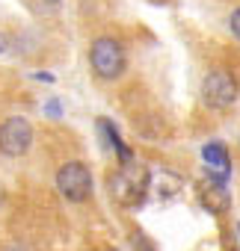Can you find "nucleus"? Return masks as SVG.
I'll return each mask as SVG.
<instances>
[{"label": "nucleus", "mask_w": 240, "mask_h": 251, "mask_svg": "<svg viewBox=\"0 0 240 251\" xmlns=\"http://www.w3.org/2000/svg\"><path fill=\"white\" fill-rule=\"evenodd\" d=\"M33 145V127L21 115H12L0 124V151L6 157H24Z\"/></svg>", "instance_id": "4"}, {"label": "nucleus", "mask_w": 240, "mask_h": 251, "mask_svg": "<svg viewBox=\"0 0 240 251\" xmlns=\"http://www.w3.org/2000/svg\"><path fill=\"white\" fill-rule=\"evenodd\" d=\"M149 183H151V175L146 166L122 160V169L110 177V195L122 207H137L149 195Z\"/></svg>", "instance_id": "1"}, {"label": "nucleus", "mask_w": 240, "mask_h": 251, "mask_svg": "<svg viewBox=\"0 0 240 251\" xmlns=\"http://www.w3.org/2000/svg\"><path fill=\"white\" fill-rule=\"evenodd\" d=\"M228 27H231V33H234V39L240 42V6L231 12V18H228Z\"/></svg>", "instance_id": "9"}, {"label": "nucleus", "mask_w": 240, "mask_h": 251, "mask_svg": "<svg viewBox=\"0 0 240 251\" xmlns=\"http://www.w3.org/2000/svg\"><path fill=\"white\" fill-rule=\"evenodd\" d=\"M131 242H134V248H137V251H157V248L149 242V236H146V233H134V236H131Z\"/></svg>", "instance_id": "8"}, {"label": "nucleus", "mask_w": 240, "mask_h": 251, "mask_svg": "<svg viewBox=\"0 0 240 251\" xmlns=\"http://www.w3.org/2000/svg\"><path fill=\"white\" fill-rule=\"evenodd\" d=\"M89 65H92V71H95L101 80H116V77H122V71H125V65H128L125 48L119 45L116 39H110V36H101V39H95L92 48H89Z\"/></svg>", "instance_id": "2"}, {"label": "nucleus", "mask_w": 240, "mask_h": 251, "mask_svg": "<svg viewBox=\"0 0 240 251\" xmlns=\"http://www.w3.org/2000/svg\"><path fill=\"white\" fill-rule=\"evenodd\" d=\"M202 201H205V207L208 210H213V213H225L228 210V192H225V180H210L208 186H205V192H202Z\"/></svg>", "instance_id": "7"}, {"label": "nucleus", "mask_w": 240, "mask_h": 251, "mask_svg": "<svg viewBox=\"0 0 240 251\" xmlns=\"http://www.w3.org/2000/svg\"><path fill=\"white\" fill-rule=\"evenodd\" d=\"M6 45H9V39H6V36H0V50H6Z\"/></svg>", "instance_id": "10"}, {"label": "nucleus", "mask_w": 240, "mask_h": 251, "mask_svg": "<svg viewBox=\"0 0 240 251\" xmlns=\"http://www.w3.org/2000/svg\"><path fill=\"white\" fill-rule=\"evenodd\" d=\"M45 3H48V6H60V3H62V0H45Z\"/></svg>", "instance_id": "11"}, {"label": "nucleus", "mask_w": 240, "mask_h": 251, "mask_svg": "<svg viewBox=\"0 0 240 251\" xmlns=\"http://www.w3.org/2000/svg\"><path fill=\"white\" fill-rule=\"evenodd\" d=\"M57 189H60V195L65 201H74V204L86 201L92 195V175H89L86 163L71 160V163L60 166V172H57Z\"/></svg>", "instance_id": "3"}, {"label": "nucleus", "mask_w": 240, "mask_h": 251, "mask_svg": "<svg viewBox=\"0 0 240 251\" xmlns=\"http://www.w3.org/2000/svg\"><path fill=\"white\" fill-rule=\"evenodd\" d=\"M202 157H205V163H208L210 180H225V177H228L231 160H228V151H225L222 142H208V145L202 148Z\"/></svg>", "instance_id": "6"}, {"label": "nucleus", "mask_w": 240, "mask_h": 251, "mask_svg": "<svg viewBox=\"0 0 240 251\" xmlns=\"http://www.w3.org/2000/svg\"><path fill=\"white\" fill-rule=\"evenodd\" d=\"M237 80L228 71H210L202 83V100L213 109H228L237 100Z\"/></svg>", "instance_id": "5"}, {"label": "nucleus", "mask_w": 240, "mask_h": 251, "mask_svg": "<svg viewBox=\"0 0 240 251\" xmlns=\"http://www.w3.org/2000/svg\"><path fill=\"white\" fill-rule=\"evenodd\" d=\"M110 251H113V248H110Z\"/></svg>", "instance_id": "12"}]
</instances>
